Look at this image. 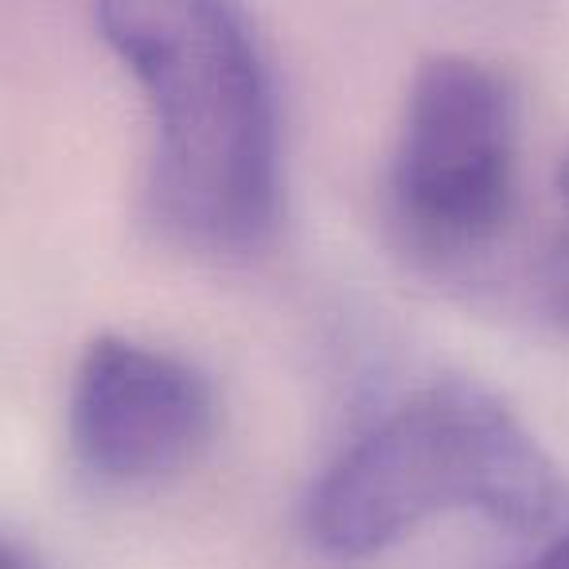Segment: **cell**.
I'll list each match as a JSON object with an SVG mask.
<instances>
[{
	"label": "cell",
	"instance_id": "cell-7",
	"mask_svg": "<svg viewBox=\"0 0 569 569\" xmlns=\"http://www.w3.org/2000/svg\"><path fill=\"white\" fill-rule=\"evenodd\" d=\"M0 569H40L4 530H0Z\"/></svg>",
	"mask_w": 569,
	"mask_h": 569
},
{
	"label": "cell",
	"instance_id": "cell-2",
	"mask_svg": "<svg viewBox=\"0 0 569 569\" xmlns=\"http://www.w3.org/2000/svg\"><path fill=\"white\" fill-rule=\"evenodd\" d=\"M558 507V468L530 429L491 390L445 379L402 398L328 465L309 496V535L332 558L363 561L433 515L542 530Z\"/></svg>",
	"mask_w": 569,
	"mask_h": 569
},
{
	"label": "cell",
	"instance_id": "cell-6",
	"mask_svg": "<svg viewBox=\"0 0 569 569\" xmlns=\"http://www.w3.org/2000/svg\"><path fill=\"white\" fill-rule=\"evenodd\" d=\"M522 569H569V535H561L558 542H550L535 561H527Z\"/></svg>",
	"mask_w": 569,
	"mask_h": 569
},
{
	"label": "cell",
	"instance_id": "cell-1",
	"mask_svg": "<svg viewBox=\"0 0 569 569\" xmlns=\"http://www.w3.org/2000/svg\"><path fill=\"white\" fill-rule=\"evenodd\" d=\"M102 40L152 110V219L207 253L258 250L281 203L266 63L230 0H94Z\"/></svg>",
	"mask_w": 569,
	"mask_h": 569
},
{
	"label": "cell",
	"instance_id": "cell-4",
	"mask_svg": "<svg viewBox=\"0 0 569 569\" xmlns=\"http://www.w3.org/2000/svg\"><path fill=\"white\" fill-rule=\"evenodd\" d=\"M214 390L168 351L98 336L71 390V445L102 483H152L196 465L214 433Z\"/></svg>",
	"mask_w": 569,
	"mask_h": 569
},
{
	"label": "cell",
	"instance_id": "cell-3",
	"mask_svg": "<svg viewBox=\"0 0 569 569\" xmlns=\"http://www.w3.org/2000/svg\"><path fill=\"white\" fill-rule=\"evenodd\" d=\"M519 98L496 67L433 56L413 74L390 160L398 227L433 258L488 250L515 207Z\"/></svg>",
	"mask_w": 569,
	"mask_h": 569
},
{
	"label": "cell",
	"instance_id": "cell-5",
	"mask_svg": "<svg viewBox=\"0 0 569 569\" xmlns=\"http://www.w3.org/2000/svg\"><path fill=\"white\" fill-rule=\"evenodd\" d=\"M558 196H561V234L553 238L550 253L542 261V297L550 317L569 332V152L558 168Z\"/></svg>",
	"mask_w": 569,
	"mask_h": 569
}]
</instances>
